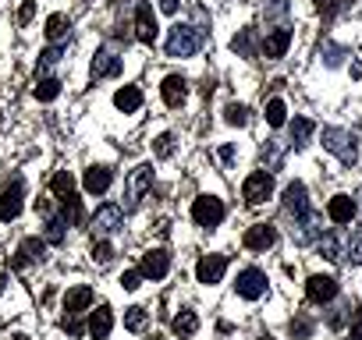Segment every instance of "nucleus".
Instances as JSON below:
<instances>
[{
  "mask_svg": "<svg viewBox=\"0 0 362 340\" xmlns=\"http://www.w3.org/2000/svg\"><path fill=\"white\" fill-rule=\"evenodd\" d=\"M313 131H316V124H313L309 117H295V121H291V145H295V149L309 145Z\"/></svg>",
  "mask_w": 362,
  "mask_h": 340,
  "instance_id": "bb28decb",
  "label": "nucleus"
},
{
  "mask_svg": "<svg viewBox=\"0 0 362 340\" xmlns=\"http://www.w3.org/2000/svg\"><path fill=\"white\" fill-rule=\"evenodd\" d=\"M252 43H256V36H252V29H245L242 36L231 40V50L242 54V57H256V47H252Z\"/></svg>",
  "mask_w": 362,
  "mask_h": 340,
  "instance_id": "473e14b6",
  "label": "nucleus"
},
{
  "mask_svg": "<svg viewBox=\"0 0 362 340\" xmlns=\"http://www.w3.org/2000/svg\"><path fill=\"white\" fill-rule=\"evenodd\" d=\"M170 329H174L177 336H192V333L199 329V315H196L192 308H181V312L170 319Z\"/></svg>",
  "mask_w": 362,
  "mask_h": 340,
  "instance_id": "393cba45",
  "label": "nucleus"
},
{
  "mask_svg": "<svg viewBox=\"0 0 362 340\" xmlns=\"http://www.w3.org/2000/svg\"><path fill=\"white\" fill-rule=\"evenodd\" d=\"M288 15V0H267V18H284Z\"/></svg>",
  "mask_w": 362,
  "mask_h": 340,
  "instance_id": "c03bdc74",
  "label": "nucleus"
},
{
  "mask_svg": "<svg viewBox=\"0 0 362 340\" xmlns=\"http://www.w3.org/2000/svg\"><path fill=\"white\" fill-rule=\"evenodd\" d=\"M43 259H47V241H43V238H25V241L18 245L15 259H11V269H25V266L43 262Z\"/></svg>",
  "mask_w": 362,
  "mask_h": 340,
  "instance_id": "ddd939ff",
  "label": "nucleus"
},
{
  "mask_svg": "<svg viewBox=\"0 0 362 340\" xmlns=\"http://www.w3.org/2000/svg\"><path fill=\"white\" fill-rule=\"evenodd\" d=\"M323 149L334 152L344 166H351L358 159V145H355V135L344 131V128H323Z\"/></svg>",
  "mask_w": 362,
  "mask_h": 340,
  "instance_id": "f257e3e1",
  "label": "nucleus"
},
{
  "mask_svg": "<svg viewBox=\"0 0 362 340\" xmlns=\"http://www.w3.org/2000/svg\"><path fill=\"white\" fill-rule=\"evenodd\" d=\"M351 4V0H316V8H320V15L323 18H334L341 8H348Z\"/></svg>",
  "mask_w": 362,
  "mask_h": 340,
  "instance_id": "79ce46f5",
  "label": "nucleus"
},
{
  "mask_svg": "<svg viewBox=\"0 0 362 340\" xmlns=\"http://www.w3.org/2000/svg\"><path fill=\"white\" fill-rule=\"evenodd\" d=\"M344 259L355 262V266L362 262V234H351V238H348V245H344Z\"/></svg>",
  "mask_w": 362,
  "mask_h": 340,
  "instance_id": "58836bf2",
  "label": "nucleus"
},
{
  "mask_svg": "<svg viewBox=\"0 0 362 340\" xmlns=\"http://www.w3.org/2000/svg\"><path fill=\"white\" fill-rule=\"evenodd\" d=\"M231 156H235V149H231V145H224V149H221V159H224V163H231Z\"/></svg>",
  "mask_w": 362,
  "mask_h": 340,
  "instance_id": "8fccbe9b",
  "label": "nucleus"
},
{
  "mask_svg": "<svg viewBox=\"0 0 362 340\" xmlns=\"http://www.w3.org/2000/svg\"><path fill=\"white\" fill-rule=\"evenodd\" d=\"M355 199L351 195H334L330 202H327V217H330V224H337V227H344V224H351L355 220Z\"/></svg>",
  "mask_w": 362,
  "mask_h": 340,
  "instance_id": "a211bd4d",
  "label": "nucleus"
},
{
  "mask_svg": "<svg viewBox=\"0 0 362 340\" xmlns=\"http://www.w3.org/2000/svg\"><path fill=\"white\" fill-rule=\"evenodd\" d=\"M199 32L192 25H174L167 36V57H192L199 50Z\"/></svg>",
  "mask_w": 362,
  "mask_h": 340,
  "instance_id": "7ed1b4c3",
  "label": "nucleus"
},
{
  "mask_svg": "<svg viewBox=\"0 0 362 340\" xmlns=\"http://www.w3.org/2000/svg\"><path fill=\"white\" fill-rule=\"evenodd\" d=\"M337 280L334 277H323V273H316V277H309L305 280V298L313 301V305H327V301H334L337 298Z\"/></svg>",
  "mask_w": 362,
  "mask_h": 340,
  "instance_id": "9d476101",
  "label": "nucleus"
},
{
  "mask_svg": "<svg viewBox=\"0 0 362 340\" xmlns=\"http://www.w3.org/2000/svg\"><path fill=\"white\" fill-rule=\"evenodd\" d=\"M224 269H228V255H203L199 262H196V280L199 284H221V277H224Z\"/></svg>",
  "mask_w": 362,
  "mask_h": 340,
  "instance_id": "2eb2a0df",
  "label": "nucleus"
},
{
  "mask_svg": "<svg viewBox=\"0 0 362 340\" xmlns=\"http://www.w3.org/2000/svg\"><path fill=\"white\" fill-rule=\"evenodd\" d=\"M86 329H89V336H93V340H107V336H110V329H114V312H110L107 305L93 308V312H89Z\"/></svg>",
  "mask_w": 362,
  "mask_h": 340,
  "instance_id": "6ab92c4d",
  "label": "nucleus"
},
{
  "mask_svg": "<svg viewBox=\"0 0 362 340\" xmlns=\"http://www.w3.org/2000/svg\"><path fill=\"white\" fill-rule=\"evenodd\" d=\"M235 291H238V298H245V301L263 298V294H267V273H263V269H256V266L242 269V273H238V280H235Z\"/></svg>",
  "mask_w": 362,
  "mask_h": 340,
  "instance_id": "0eeeda50",
  "label": "nucleus"
},
{
  "mask_svg": "<svg viewBox=\"0 0 362 340\" xmlns=\"http://www.w3.org/2000/svg\"><path fill=\"white\" fill-rule=\"evenodd\" d=\"M348 340H362V308L351 312V336Z\"/></svg>",
  "mask_w": 362,
  "mask_h": 340,
  "instance_id": "49530a36",
  "label": "nucleus"
},
{
  "mask_svg": "<svg viewBox=\"0 0 362 340\" xmlns=\"http://www.w3.org/2000/svg\"><path fill=\"white\" fill-rule=\"evenodd\" d=\"M57 96H61V82H57V78H40L36 99H40V103H54Z\"/></svg>",
  "mask_w": 362,
  "mask_h": 340,
  "instance_id": "7c9ffc66",
  "label": "nucleus"
},
{
  "mask_svg": "<svg viewBox=\"0 0 362 340\" xmlns=\"http://www.w3.org/2000/svg\"><path fill=\"white\" fill-rule=\"evenodd\" d=\"M284 210L298 220L302 213H309V192H305V185L302 181H291L288 188H284Z\"/></svg>",
  "mask_w": 362,
  "mask_h": 340,
  "instance_id": "aec40b11",
  "label": "nucleus"
},
{
  "mask_svg": "<svg viewBox=\"0 0 362 340\" xmlns=\"http://www.w3.org/2000/svg\"><path fill=\"white\" fill-rule=\"evenodd\" d=\"M61 206H64V224L78 227V224H82V199H78V195H68Z\"/></svg>",
  "mask_w": 362,
  "mask_h": 340,
  "instance_id": "c9c22d12",
  "label": "nucleus"
},
{
  "mask_svg": "<svg viewBox=\"0 0 362 340\" xmlns=\"http://www.w3.org/2000/svg\"><path fill=\"white\" fill-rule=\"evenodd\" d=\"M121 57L114 54V50H96L93 54V64H89V75H93V82H100V78H117L121 75Z\"/></svg>",
  "mask_w": 362,
  "mask_h": 340,
  "instance_id": "f8f14e48",
  "label": "nucleus"
},
{
  "mask_svg": "<svg viewBox=\"0 0 362 340\" xmlns=\"http://www.w3.org/2000/svg\"><path fill=\"white\" fill-rule=\"evenodd\" d=\"M135 36L146 47H153V40H156V18H153V8L146 4V0L135 4Z\"/></svg>",
  "mask_w": 362,
  "mask_h": 340,
  "instance_id": "dca6fc26",
  "label": "nucleus"
},
{
  "mask_svg": "<svg viewBox=\"0 0 362 340\" xmlns=\"http://www.w3.org/2000/svg\"><path fill=\"white\" fill-rule=\"evenodd\" d=\"M153 152H156L160 159H167V156L174 152V135H170V131H163V135L153 142Z\"/></svg>",
  "mask_w": 362,
  "mask_h": 340,
  "instance_id": "ea45409f",
  "label": "nucleus"
},
{
  "mask_svg": "<svg viewBox=\"0 0 362 340\" xmlns=\"http://www.w3.org/2000/svg\"><path fill=\"white\" fill-rule=\"evenodd\" d=\"M43 32H47V40H50V43H61V40L71 32V22H68V15H50Z\"/></svg>",
  "mask_w": 362,
  "mask_h": 340,
  "instance_id": "cd10ccee",
  "label": "nucleus"
},
{
  "mask_svg": "<svg viewBox=\"0 0 362 340\" xmlns=\"http://www.w3.org/2000/svg\"><path fill=\"white\" fill-rule=\"evenodd\" d=\"M160 11L163 15H174L177 11V0H160Z\"/></svg>",
  "mask_w": 362,
  "mask_h": 340,
  "instance_id": "09e8293b",
  "label": "nucleus"
},
{
  "mask_svg": "<svg viewBox=\"0 0 362 340\" xmlns=\"http://www.w3.org/2000/svg\"><path fill=\"white\" fill-rule=\"evenodd\" d=\"M8 291V273H0V294Z\"/></svg>",
  "mask_w": 362,
  "mask_h": 340,
  "instance_id": "3c124183",
  "label": "nucleus"
},
{
  "mask_svg": "<svg viewBox=\"0 0 362 340\" xmlns=\"http://www.w3.org/2000/svg\"><path fill=\"white\" fill-rule=\"evenodd\" d=\"M61 329H64L68 336H82V333H89L86 322H82L78 315H64V319H61Z\"/></svg>",
  "mask_w": 362,
  "mask_h": 340,
  "instance_id": "a19ab883",
  "label": "nucleus"
},
{
  "mask_svg": "<svg viewBox=\"0 0 362 340\" xmlns=\"http://www.w3.org/2000/svg\"><path fill=\"white\" fill-rule=\"evenodd\" d=\"M114 107H117L121 114H135V110L142 107V89H139V85H121V89L114 92Z\"/></svg>",
  "mask_w": 362,
  "mask_h": 340,
  "instance_id": "5701e85b",
  "label": "nucleus"
},
{
  "mask_svg": "<svg viewBox=\"0 0 362 340\" xmlns=\"http://www.w3.org/2000/svg\"><path fill=\"white\" fill-rule=\"evenodd\" d=\"M320 234H323V217L313 213V210L302 213V217L295 220V227H291V241H295V245H313Z\"/></svg>",
  "mask_w": 362,
  "mask_h": 340,
  "instance_id": "6e6552de",
  "label": "nucleus"
},
{
  "mask_svg": "<svg viewBox=\"0 0 362 340\" xmlns=\"http://www.w3.org/2000/svg\"><path fill=\"white\" fill-rule=\"evenodd\" d=\"M146 308L142 305H132V308H124V329H132V333H139V329H146Z\"/></svg>",
  "mask_w": 362,
  "mask_h": 340,
  "instance_id": "2f4dec72",
  "label": "nucleus"
},
{
  "mask_svg": "<svg viewBox=\"0 0 362 340\" xmlns=\"http://www.w3.org/2000/svg\"><path fill=\"white\" fill-rule=\"evenodd\" d=\"M50 192H54V195L64 202L68 195H75V178L68 174V170H57V174L50 178Z\"/></svg>",
  "mask_w": 362,
  "mask_h": 340,
  "instance_id": "c85d7f7f",
  "label": "nucleus"
},
{
  "mask_svg": "<svg viewBox=\"0 0 362 340\" xmlns=\"http://www.w3.org/2000/svg\"><path fill=\"white\" fill-rule=\"evenodd\" d=\"M89 255H93V262L107 266V262L114 259V245H110L107 238H96V241H93V252H89Z\"/></svg>",
  "mask_w": 362,
  "mask_h": 340,
  "instance_id": "e433bc0d",
  "label": "nucleus"
},
{
  "mask_svg": "<svg viewBox=\"0 0 362 340\" xmlns=\"http://www.w3.org/2000/svg\"><path fill=\"white\" fill-rule=\"evenodd\" d=\"M139 273H142L146 280H163V277L170 273V252H167V248H149V252L142 255Z\"/></svg>",
  "mask_w": 362,
  "mask_h": 340,
  "instance_id": "1a4fd4ad",
  "label": "nucleus"
},
{
  "mask_svg": "<svg viewBox=\"0 0 362 340\" xmlns=\"http://www.w3.org/2000/svg\"><path fill=\"white\" fill-rule=\"evenodd\" d=\"M22 178H15L11 181V188H4L0 192V220L4 224H11V220H18L22 217Z\"/></svg>",
  "mask_w": 362,
  "mask_h": 340,
  "instance_id": "4468645a",
  "label": "nucleus"
},
{
  "mask_svg": "<svg viewBox=\"0 0 362 340\" xmlns=\"http://www.w3.org/2000/svg\"><path fill=\"white\" fill-rule=\"evenodd\" d=\"M121 287H124V291H139V287H142V273H139V269L121 273Z\"/></svg>",
  "mask_w": 362,
  "mask_h": 340,
  "instance_id": "37998d69",
  "label": "nucleus"
},
{
  "mask_svg": "<svg viewBox=\"0 0 362 340\" xmlns=\"http://www.w3.org/2000/svg\"><path fill=\"white\" fill-rule=\"evenodd\" d=\"M320 255H323V259H330V262H337V259H344V248H341V238H337V234H323V238H320Z\"/></svg>",
  "mask_w": 362,
  "mask_h": 340,
  "instance_id": "c756f323",
  "label": "nucleus"
},
{
  "mask_svg": "<svg viewBox=\"0 0 362 340\" xmlns=\"http://www.w3.org/2000/svg\"><path fill=\"white\" fill-rule=\"evenodd\" d=\"M242 199L249 206H263L267 199H274V174H267V170H256V174L245 178L242 185Z\"/></svg>",
  "mask_w": 362,
  "mask_h": 340,
  "instance_id": "20e7f679",
  "label": "nucleus"
},
{
  "mask_svg": "<svg viewBox=\"0 0 362 340\" xmlns=\"http://www.w3.org/2000/svg\"><path fill=\"white\" fill-rule=\"evenodd\" d=\"M274 241H277L274 224H252V227L245 231V238H242V245H245L249 252H267Z\"/></svg>",
  "mask_w": 362,
  "mask_h": 340,
  "instance_id": "f3484780",
  "label": "nucleus"
},
{
  "mask_svg": "<svg viewBox=\"0 0 362 340\" xmlns=\"http://www.w3.org/2000/svg\"><path fill=\"white\" fill-rule=\"evenodd\" d=\"M33 15H36V4H33V0H25L22 11H18V22H22V25H29V22H33Z\"/></svg>",
  "mask_w": 362,
  "mask_h": 340,
  "instance_id": "de8ad7c7",
  "label": "nucleus"
},
{
  "mask_svg": "<svg viewBox=\"0 0 362 340\" xmlns=\"http://www.w3.org/2000/svg\"><path fill=\"white\" fill-rule=\"evenodd\" d=\"M54 64H61V47H50V50H43V54H40V64H36V71H40V75H47Z\"/></svg>",
  "mask_w": 362,
  "mask_h": 340,
  "instance_id": "4c0bfd02",
  "label": "nucleus"
},
{
  "mask_svg": "<svg viewBox=\"0 0 362 340\" xmlns=\"http://www.w3.org/2000/svg\"><path fill=\"white\" fill-rule=\"evenodd\" d=\"M224 202L217 199V195H199L196 202H192V220L199 224V227H217L221 220H224Z\"/></svg>",
  "mask_w": 362,
  "mask_h": 340,
  "instance_id": "39448f33",
  "label": "nucleus"
},
{
  "mask_svg": "<svg viewBox=\"0 0 362 340\" xmlns=\"http://www.w3.org/2000/svg\"><path fill=\"white\" fill-rule=\"evenodd\" d=\"M110 181H114L110 166H89L86 178H82V188H86L89 195H103V192L110 188Z\"/></svg>",
  "mask_w": 362,
  "mask_h": 340,
  "instance_id": "4be33fe9",
  "label": "nucleus"
},
{
  "mask_svg": "<svg viewBox=\"0 0 362 340\" xmlns=\"http://www.w3.org/2000/svg\"><path fill=\"white\" fill-rule=\"evenodd\" d=\"M64 238H68L64 217H47V224H43V241H47V245H64Z\"/></svg>",
  "mask_w": 362,
  "mask_h": 340,
  "instance_id": "a878e982",
  "label": "nucleus"
},
{
  "mask_svg": "<svg viewBox=\"0 0 362 340\" xmlns=\"http://www.w3.org/2000/svg\"><path fill=\"white\" fill-rule=\"evenodd\" d=\"M89 227H93V234L96 238H110V234H117L121 227H124V217H121V206H100L96 213H93V220H89Z\"/></svg>",
  "mask_w": 362,
  "mask_h": 340,
  "instance_id": "423d86ee",
  "label": "nucleus"
},
{
  "mask_svg": "<svg viewBox=\"0 0 362 340\" xmlns=\"http://www.w3.org/2000/svg\"><path fill=\"white\" fill-rule=\"evenodd\" d=\"M288 121V107H284V99H270L267 103V124L270 128H281Z\"/></svg>",
  "mask_w": 362,
  "mask_h": 340,
  "instance_id": "72a5a7b5",
  "label": "nucleus"
},
{
  "mask_svg": "<svg viewBox=\"0 0 362 340\" xmlns=\"http://www.w3.org/2000/svg\"><path fill=\"white\" fill-rule=\"evenodd\" d=\"M224 121H228L231 128H245V124H249V107H242V103H228Z\"/></svg>",
  "mask_w": 362,
  "mask_h": 340,
  "instance_id": "f704fd0d",
  "label": "nucleus"
},
{
  "mask_svg": "<svg viewBox=\"0 0 362 340\" xmlns=\"http://www.w3.org/2000/svg\"><path fill=\"white\" fill-rule=\"evenodd\" d=\"M160 96H163L167 107H181V103H185V96H189V82L181 78V75H167L163 85H160Z\"/></svg>",
  "mask_w": 362,
  "mask_h": 340,
  "instance_id": "412c9836",
  "label": "nucleus"
},
{
  "mask_svg": "<svg viewBox=\"0 0 362 340\" xmlns=\"http://www.w3.org/2000/svg\"><path fill=\"white\" fill-rule=\"evenodd\" d=\"M288 329H291V336H309V333H313V322H309V319H291Z\"/></svg>",
  "mask_w": 362,
  "mask_h": 340,
  "instance_id": "a18cd8bd",
  "label": "nucleus"
},
{
  "mask_svg": "<svg viewBox=\"0 0 362 340\" xmlns=\"http://www.w3.org/2000/svg\"><path fill=\"white\" fill-rule=\"evenodd\" d=\"M288 47H291V29H288V25H274V29L267 32V40H263L259 54H263L267 61H277V57H284V54H288Z\"/></svg>",
  "mask_w": 362,
  "mask_h": 340,
  "instance_id": "9b49d317",
  "label": "nucleus"
},
{
  "mask_svg": "<svg viewBox=\"0 0 362 340\" xmlns=\"http://www.w3.org/2000/svg\"><path fill=\"white\" fill-rule=\"evenodd\" d=\"M149 188H153V163H139L124 181V210H135Z\"/></svg>",
  "mask_w": 362,
  "mask_h": 340,
  "instance_id": "f03ea898",
  "label": "nucleus"
},
{
  "mask_svg": "<svg viewBox=\"0 0 362 340\" xmlns=\"http://www.w3.org/2000/svg\"><path fill=\"white\" fill-rule=\"evenodd\" d=\"M89 305H93V287H71L64 294V312L68 315H82Z\"/></svg>",
  "mask_w": 362,
  "mask_h": 340,
  "instance_id": "b1692460",
  "label": "nucleus"
}]
</instances>
